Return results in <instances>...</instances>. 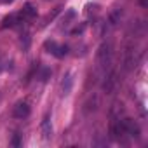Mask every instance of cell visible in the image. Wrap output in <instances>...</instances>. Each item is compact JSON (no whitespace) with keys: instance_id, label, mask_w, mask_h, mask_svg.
<instances>
[{"instance_id":"obj_5","label":"cell","mask_w":148,"mask_h":148,"mask_svg":"<svg viewBox=\"0 0 148 148\" xmlns=\"http://www.w3.org/2000/svg\"><path fill=\"white\" fill-rule=\"evenodd\" d=\"M47 47L51 49L49 52H52V54H54V56H58V58H61V56H64V54H66V47H61V45H58L56 42H51V44L47 42Z\"/></svg>"},{"instance_id":"obj_2","label":"cell","mask_w":148,"mask_h":148,"mask_svg":"<svg viewBox=\"0 0 148 148\" xmlns=\"http://www.w3.org/2000/svg\"><path fill=\"white\" fill-rule=\"evenodd\" d=\"M115 86H117V71H115L113 68H108V70L105 71V80H103V91L110 94V92H113Z\"/></svg>"},{"instance_id":"obj_9","label":"cell","mask_w":148,"mask_h":148,"mask_svg":"<svg viewBox=\"0 0 148 148\" xmlns=\"http://www.w3.org/2000/svg\"><path fill=\"white\" fill-rule=\"evenodd\" d=\"M12 145H14V146H19V136H16V138L12 139Z\"/></svg>"},{"instance_id":"obj_4","label":"cell","mask_w":148,"mask_h":148,"mask_svg":"<svg viewBox=\"0 0 148 148\" xmlns=\"http://www.w3.org/2000/svg\"><path fill=\"white\" fill-rule=\"evenodd\" d=\"M12 115H14L16 119H25V117H28V115H30V105H28V101L18 103V105L14 106Z\"/></svg>"},{"instance_id":"obj_8","label":"cell","mask_w":148,"mask_h":148,"mask_svg":"<svg viewBox=\"0 0 148 148\" xmlns=\"http://www.w3.org/2000/svg\"><path fill=\"white\" fill-rule=\"evenodd\" d=\"M23 14H26V16H33V14H35V11H33V7H32V5L28 4V5L25 7V11H23Z\"/></svg>"},{"instance_id":"obj_1","label":"cell","mask_w":148,"mask_h":148,"mask_svg":"<svg viewBox=\"0 0 148 148\" xmlns=\"http://www.w3.org/2000/svg\"><path fill=\"white\" fill-rule=\"evenodd\" d=\"M96 63L98 66L106 71L108 68H112V63H113V47L110 42H103L98 49V54H96Z\"/></svg>"},{"instance_id":"obj_6","label":"cell","mask_w":148,"mask_h":148,"mask_svg":"<svg viewBox=\"0 0 148 148\" xmlns=\"http://www.w3.org/2000/svg\"><path fill=\"white\" fill-rule=\"evenodd\" d=\"M70 91H71V73H66L64 80L61 82V92L66 96V94H70Z\"/></svg>"},{"instance_id":"obj_7","label":"cell","mask_w":148,"mask_h":148,"mask_svg":"<svg viewBox=\"0 0 148 148\" xmlns=\"http://www.w3.org/2000/svg\"><path fill=\"white\" fill-rule=\"evenodd\" d=\"M42 131H44V138H49V136L52 134V127H51L49 117H45V120L42 122Z\"/></svg>"},{"instance_id":"obj_3","label":"cell","mask_w":148,"mask_h":148,"mask_svg":"<svg viewBox=\"0 0 148 148\" xmlns=\"http://www.w3.org/2000/svg\"><path fill=\"white\" fill-rule=\"evenodd\" d=\"M134 64H136V49L134 44H127L124 51V70L129 71L131 68H134Z\"/></svg>"}]
</instances>
